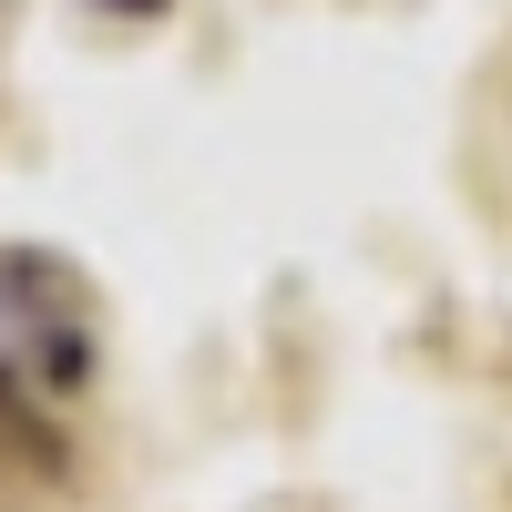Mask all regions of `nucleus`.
I'll use <instances>...</instances> for the list:
<instances>
[{
  "label": "nucleus",
  "instance_id": "1",
  "mask_svg": "<svg viewBox=\"0 0 512 512\" xmlns=\"http://www.w3.org/2000/svg\"><path fill=\"white\" fill-rule=\"evenodd\" d=\"M82 11H103V21H164L175 0H82Z\"/></svg>",
  "mask_w": 512,
  "mask_h": 512
}]
</instances>
